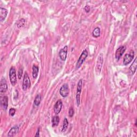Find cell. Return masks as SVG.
<instances>
[{"label":"cell","mask_w":137,"mask_h":137,"mask_svg":"<svg viewBox=\"0 0 137 137\" xmlns=\"http://www.w3.org/2000/svg\"><path fill=\"white\" fill-rule=\"evenodd\" d=\"M84 10L86 12H87V13H88L90 10H91V8H90V6H88V5H86L85 6V8H84Z\"/></svg>","instance_id":"cell-25"},{"label":"cell","mask_w":137,"mask_h":137,"mask_svg":"<svg viewBox=\"0 0 137 137\" xmlns=\"http://www.w3.org/2000/svg\"><path fill=\"white\" fill-rule=\"evenodd\" d=\"M68 51V47L67 46H64L63 48H62L59 52V56L60 59L62 61H65L66 60Z\"/></svg>","instance_id":"cell-7"},{"label":"cell","mask_w":137,"mask_h":137,"mask_svg":"<svg viewBox=\"0 0 137 137\" xmlns=\"http://www.w3.org/2000/svg\"><path fill=\"white\" fill-rule=\"evenodd\" d=\"M60 122V117L59 116H54L52 119V124L53 127L57 126Z\"/></svg>","instance_id":"cell-19"},{"label":"cell","mask_w":137,"mask_h":137,"mask_svg":"<svg viewBox=\"0 0 137 137\" xmlns=\"http://www.w3.org/2000/svg\"><path fill=\"white\" fill-rule=\"evenodd\" d=\"M8 90V86H7L6 81L4 78H2L0 83V93L2 94L5 93Z\"/></svg>","instance_id":"cell-10"},{"label":"cell","mask_w":137,"mask_h":137,"mask_svg":"<svg viewBox=\"0 0 137 137\" xmlns=\"http://www.w3.org/2000/svg\"><path fill=\"white\" fill-rule=\"evenodd\" d=\"M136 59L135 58V60H134L133 63L131 64V66L130 67V71H131V72L132 75H133L135 72V71L136 69V65H137V63H136Z\"/></svg>","instance_id":"cell-15"},{"label":"cell","mask_w":137,"mask_h":137,"mask_svg":"<svg viewBox=\"0 0 137 137\" xmlns=\"http://www.w3.org/2000/svg\"><path fill=\"white\" fill-rule=\"evenodd\" d=\"M88 54V52L87 51V50H84L82 54L80 55V57H79V58L77 62L76 67L77 69H78L79 68H80L82 65L83 64V63L85 61L87 57Z\"/></svg>","instance_id":"cell-2"},{"label":"cell","mask_w":137,"mask_h":137,"mask_svg":"<svg viewBox=\"0 0 137 137\" xmlns=\"http://www.w3.org/2000/svg\"><path fill=\"white\" fill-rule=\"evenodd\" d=\"M31 84L29 76L26 72L24 75L23 82V90L24 91H26L31 87Z\"/></svg>","instance_id":"cell-4"},{"label":"cell","mask_w":137,"mask_h":137,"mask_svg":"<svg viewBox=\"0 0 137 137\" xmlns=\"http://www.w3.org/2000/svg\"><path fill=\"white\" fill-rule=\"evenodd\" d=\"M41 96L40 94H38L36 96L34 101V104L35 106H39L41 103Z\"/></svg>","instance_id":"cell-18"},{"label":"cell","mask_w":137,"mask_h":137,"mask_svg":"<svg viewBox=\"0 0 137 137\" xmlns=\"http://www.w3.org/2000/svg\"><path fill=\"white\" fill-rule=\"evenodd\" d=\"M103 62V54L101 53L99 54V55L98 57V60H97V62H96V71L97 73H99V74L100 73L101 70V69L102 67Z\"/></svg>","instance_id":"cell-6"},{"label":"cell","mask_w":137,"mask_h":137,"mask_svg":"<svg viewBox=\"0 0 137 137\" xmlns=\"http://www.w3.org/2000/svg\"><path fill=\"white\" fill-rule=\"evenodd\" d=\"M39 132H40V128H38V131H37V134H35V136H39Z\"/></svg>","instance_id":"cell-26"},{"label":"cell","mask_w":137,"mask_h":137,"mask_svg":"<svg viewBox=\"0 0 137 137\" xmlns=\"http://www.w3.org/2000/svg\"><path fill=\"white\" fill-rule=\"evenodd\" d=\"M1 106L4 110H6L8 106V99L6 96H1Z\"/></svg>","instance_id":"cell-12"},{"label":"cell","mask_w":137,"mask_h":137,"mask_svg":"<svg viewBox=\"0 0 137 137\" xmlns=\"http://www.w3.org/2000/svg\"><path fill=\"white\" fill-rule=\"evenodd\" d=\"M60 93L61 95L63 98H66L69 95V88L68 84H64L62 86L60 89Z\"/></svg>","instance_id":"cell-5"},{"label":"cell","mask_w":137,"mask_h":137,"mask_svg":"<svg viewBox=\"0 0 137 137\" xmlns=\"http://www.w3.org/2000/svg\"><path fill=\"white\" fill-rule=\"evenodd\" d=\"M126 49V48L125 46H121L117 49L116 53H115V58L117 60H119L122 56L124 54Z\"/></svg>","instance_id":"cell-8"},{"label":"cell","mask_w":137,"mask_h":137,"mask_svg":"<svg viewBox=\"0 0 137 137\" xmlns=\"http://www.w3.org/2000/svg\"><path fill=\"white\" fill-rule=\"evenodd\" d=\"M18 131H19V127L18 126H13L10 130V131H9L8 134V136L9 137L13 136L18 132Z\"/></svg>","instance_id":"cell-14"},{"label":"cell","mask_w":137,"mask_h":137,"mask_svg":"<svg viewBox=\"0 0 137 137\" xmlns=\"http://www.w3.org/2000/svg\"><path fill=\"white\" fill-rule=\"evenodd\" d=\"M74 109H73V108L71 107L69 111V115L70 117H72L74 116Z\"/></svg>","instance_id":"cell-23"},{"label":"cell","mask_w":137,"mask_h":137,"mask_svg":"<svg viewBox=\"0 0 137 137\" xmlns=\"http://www.w3.org/2000/svg\"><path fill=\"white\" fill-rule=\"evenodd\" d=\"M8 10L6 9L2 8V7L0 8V20L1 21H3L5 20L7 15H8Z\"/></svg>","instance_id":"cell-13"},{"label":"cell","mask_w":137,"mask_h":137,"mask_svg":"<svg viewBox=\"0 0 137 137\" xmlns=\"http://www.w3.org/2000/svg\"><path fill=\"white\" fill-rule=\"evenodd\" d=\"M23 68H20L19 70H18V77L19 79H21V77H22L23 75Z\"/></svg>","instance_id":"cell-22"},{"label":"cell","mask_w":137,"mask_h":137,"mask_svg":"<svg viewBox=\"0 0 137 137\" xmlns=\"http://www.w3.org/2000/svg\"><path fill=\"white\" fill-rule=\"evenodd\" d=\"M68 125H69L68 120L67 118H65L64 120H63V125H62V132H64L67 131V130L68 127Z\"/></svg>","instance_id":"cell-16"},{"label":"cell","mask_w":137,"mask_h":137,"mask_svg":"<svg viewBox=\"0 0 137 137\" xmlns=\"http://www.w3.org/2000/svg\"><path fill=\"white\" fill-rule=\"evenodd\" d=\"M10 80L12 86H15L17 84V76L16 74V69L15 67H12L9 71Z\"/></svg>","instance_id":"cell-3"},{"label":"cell","mask_w":137,"mask_h":137,"mask_svg":"<svg viewBox=\"0 0 137 137\" xmlns=\"http://www.w3.org/2000/svg\"><path fill=\"white\" fill-rule=\"evenodd\" d=\"M83 85V79H80L77 84V93H76V103L78 107L80 105V94L82 92Z\"/></svg>","instance_id":"cell-1"},{"label":"cell","mask_w":137,"mask_h":137,"mask_svg":"<svg viewBox=\"0 0 137 137\" xmlns=\"http://www.w3.org/2000/svg\"><path fill=\"white\" fill-rule=\"evenodd\" d=\"M93 36L94 38H98L100 35V29L99 27H96L92 32Z\"/></svg>","instance_id":"cell-20"},{"label":"cell","mask_w":137,"mask_h":137,"mask_svg":"<svg viewBox=\"0 0 137 137\" xmlns=\"http://www.w3.org/2000/svg\"><path fill=\"white\" fill-rule=\"evenodd\" d=\"M25 23V20L24 19H21L17 22V25L18 28H20L24 26Z\"/></svg>","instance_id":"cell-21"},{"label":"cell","mask_w":137,"mask_h":137,"mask_svg":"<svg viewBox=\"0 0 137 137\" xmlns=\"http://www.w3.org/2000/svg\"><path fill=\"white\" fill-rule=\"evenodd\" d=\"M62 106L63 103L61 100H59L55 104L54 106V111L56 115L59 114L61 112L62 108Z\"/></svg>","instance_id":"cell-9"},{"label":"cell","mask_w":137,"mask_h":137,"mask_svg":"<svg viewBox=\"0 0 137 137\" xmlns=\"http://www.w3.org/2000/svg\"><path fill=\"white\" fill-rule=\"evenodd\" d=\"M134 58V53L132 54H126L124 56L123 59V64L125 66L130 63Z\"/></svg>","instance_id":"cell-11"},{"label":"cell","mask_w":137,"mask_h":137,"mask_svg":"<svg viewBox=\"0 0 137 137\" xmlns=\"http://www.w3.org/2000/svg\"><path fill=\"white\" fill-rule=\"evenodd\" d=\"M38 73H39V68L36 66H33V77L34 79H36L38 77Z\"/></svg>","instance_id":"cell-17"},{"label":"cell","mask_w":137,"mask_h":137,"mask_svg":"<svg viewBox=\"0 0 137 137\" xmlns=\"http://www.w3.org/2000/svg\"><path fill=\"white\" fill-rule=\"evenodd\" d=\"M16 112V110L14 108H11L9 110V115L11 116H13Z\"/></svg>","instance_id":"cell-24"}]
</instances>
